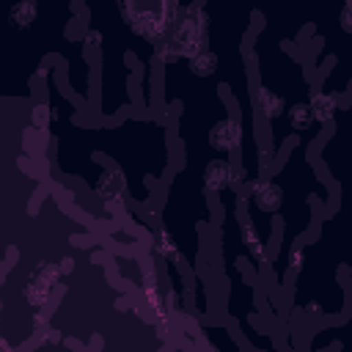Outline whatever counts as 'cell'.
<instances>
[{"instance_id":"cell-4","label":"cell","mask_w":352,"mask_h":352,"mask_svg":"<svg viewBox=\"0 0 352 352\" xmlns=\"http://www.w3.org/2000/svg\"><path fill=\"white\" fill-rule=\"evenodd\" d=\"M248 201H250V206L256 209V214L272 217V214L283 206V190H280L272 179H267V176L261 173L258 179H253V182L248 184Z\"/></svg>"},{"instance_id":"cell-2","label":"cell","mask_w":352,"mask_h":352,"mask_svg":"<svg viewBox=\"0 0 352 352\" xmlns=\"http://www.w3.org/2000/svg\"><path fill=\"white\" fill-rule=\"evenodd\" d=\"M60 280H63V275H60L58 264H52V261H38V264L33 267V272H30L25 289H22V300H25L33 311L47 308V305H52Z\"/></svg>"},{"instance_id":"cell-10","label":"cell","mask_w":352,"mask_h":352,"mask_svg":"<svg viewBox=\"0 0 352 352\" xmlns=\"http://www.w3.org/2000/svg\"><path fill=\"white\" fill-rule=\"evenodd\" d=\"M187 66H190V72H192L195 77H209V74H214V72H217L220 58H217V52L204 50V52H198L195 58H190V60H187Z\"/></svg>"},{"instance_id":"cell-5","label":"cell","mask_w":352,"mask_h":352,"mask_svg":"<svg viewBox=\"0 0 352 352\" xmlns=\"http://www.w3.org/2000/svg\"><path fill=\"white\" fill-rule=\"evenodd\" d=\"M242 121L236 118V116H226V118H220L212 129H209V146L217 151V154H223V157H228V154H236L239 148H242Z\"/></svg>"},{"instance_id":"cell-9","label":"cell","mask_w":352,"mask_h":352,"mask_svg":"<svg viewBox=\"0 0 352 352\" xmlns=\"http://www.w3.org/2000/svg\"><path fill=\"white\" fill-rule=\"evenodd\" d=\"M38 16V3L36 0H16L8 11V22L14 30H30Z\"/></svg>"},{"instance_id":"cell-6","label":"cell","mask_w":352,"mask_h":352,"mask_svg":"<svg viewBox=\"0 0 352 352\" xmlns=\"http://www.w3.org/2000/svg\"><path fill=\"white\" fill-rule=\"evenodd\" d=\"M256 110L261 113V118L275 132V154H278V124L286 118V99L280 94L270 91L267 85H258L256 88Z\"/></svg>"},{"instance_id":"cell-7","label":"cell","mask_w":352,"mask_h":352,"mask_svg":"<svg viewBox=\"0 0 352 352\" xmlns=\"http://www.w3.org/2000/svg\"><path fill=\"white\" fill-rule=\"evenodd\" d=\"M308 104H311L314 121L324 129V126H330V124H333V118L338 116L341 99H338V94H336V91H314V94H311V99H308Z\"/></svg>"},{"instance_id":"cell-1","label":"cell","mask_w":352,"mask_h":352,"mask_svg":"<svg viewBox=\"0 0 352 352\" xmlns=\"http://www.w3.org/2000/svg\"><path fill=\"white\" fill-rule=\"evenodd\" d=\"M173 44V50L179 52L182 60L195 58L198 52L209 50V14H206V0H192L190 6H184L176 16L173 33L168 38Z\"/></svg>"},{"instance_id":"cell-8","label":"cell","mask_w":352,"mask_h":352,"mask_svg":"<svg viewBox=\"0 0 352 352\" xmlns=\"http://www.w3.org/2000/svg\"><path fill=\"white\" fill-rule=\"evenodd\" d=\"M286 124H289V129H294V132H302V135H316L322 126L314 121V113H311V104H308V99H302V102H292V104H286Z\"/></svg>"},{"instance_id":"cell-3","label":"cell","mask_w":352,"mask_h":352,"mask_svg":"<svg viewBox=\"0 0 352 352\" xmlns=\"http://www.w3.org/2000/svg\"><path fill=\"white\" fill-rule=\"evenodd\" d=\"M201 184H204V190L212 192V195H226L231 187L239 184V170L234 168V162H231L228 157L220 154L217 160L206 162V168H204V173H201Z\"/></svg>"},{"instance_id":"cell-11","label":"cell","mask_w":352,"mask_h":352,"mask_svg":"<svg viewBox=\"0 0 352 352\" xmlns=\"http://www.w3.org/2000/svg\"><path fill=\"white\" fill-rule=\"evenodd\" d=\"M338 28H341V33L352 36V3H344L341 6V11H338Z\"/></svg>"},{"instance_id":"cell-15","label":"cell","mask_w":352,"mask_h":352,"mask_svg":"<svg viewBox=\"0 0 352 352\" xmlns=\"http://www.w3.org/2000/svg\"><path fill=\"white\" fill-rule=\"evenodd\" d=\"M344 3H352V0H344Z\"/></svg>"},{"instance_id":"cell-14","label":"cell","mask_w":352,"mask_h":352,"mask_svg":"<svg viewBox=\"0 0 352 352\" xmlns=\"http://www.w3.org/2000/svg\"><path fill=\"white\" fill-rule=\"evenodd\" d=\"M74 256H60V261H58V270H60V275L66 278V275H72L74 272Z\"/></svg>"},{"instance_id":"cell-12","label":"cell","mask_w":352,"mask_h":352,"mask_svg":"<svg viewBox=\"0 0 352 352\" xmlns=\"http://www.w3.org/2000/svg\"><path fill=\"white\" fill-rule=\"evenodd\" d=\"M302 258H305V248H302V245H297V248L289 253V270H292V272H297V270L302 267Z\"/></svg>"},{"instance_id":"cell-13","label":"cell","mask_w":352,"mask_h":352,"mask_svg":"<svg viewBox=\"0 0 352 352\" xmlns=\"http://www.w3.org/2000/svg\"><path fill=\"white\" fill-rule=\"evenodd\" d=\"M19 256H22V253H19V248H16V245H8V248H6V264H3L6 275L11 272V267L16 264V258H19Z\"/></svg>"}]
</instances>
